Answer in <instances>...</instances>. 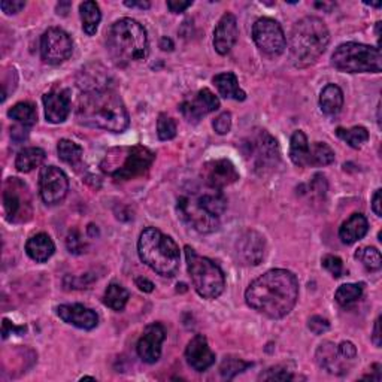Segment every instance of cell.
Segmentation results:
<instances>
[{"instance_id":"6da1fadb","label":"cell","mask_w":382,"mask_h":382,"mask_svg":"<svg viewBox=\"0 0 382 382\" xmlns=\"http://www.w3.org/2000/svg\"><path fill=\"white\" fill-rule=\"evenodd\" d=\"M299 281L296 275L285 269H272L249 284L245 291L248 307L266 316L283 318L296 307Z\"/></svg>"},{"instance_id":"7a4b0ae2","label":"cell","mask_w":382,"mask_h":382,"mask_svg":"<svg viewBox=\"0 0 382 382\" xmlns=\"http://www.w3.org/2000/svg\"><path fill=\"white\" fill-rule=\"evenodd\" d=\"M75 116L82 125L112 133H123L130 124L123 99L112 88L82 93Z\"/></svg>"},{"instance_id":"3957f363","label":"cell","mask_w":382,"mask_h":382,"mask_svg":"<svg viewBox=\"0 0 382 382\" xmlns=\"http://www.w3.org/2000/svg\"><path fill=\"white\" fill-rule=\"evenodd\" d=\"M330 42L326 23L318 17H304L290 33V58L296 68H308L323 56Z\"/></svg>"},{"instance_id":"277c9868","label":"cell","mask_w":382,"mask_h":382,"mask_svg":"<svg viewBox=\"0 0 382 382\" xmlns=\"http://www.w3.org/2000/svg\"><path fill=\"white\" fill-rule=\"evenodd\" d=\"M106 48L118 66L147 58L149 53L148 35L142 24L132 18L113 23L106 33Z\"/></svg>"},{"instance_id":"5b68a950","label":"cell","mask_w":382,"mask_h":382,"mask_svg":"<svg viewBox=\"0 0 382 382\" xmlns=\"http://www.w3.org/2000/svg\"><path fill=\"white\" fill-rule=\"evenodd\" d=\"M137 252L141 260L161 276H173L180 269L181 252L176 242L156 227H147L139 236Z\"/></svg>"},{"instance_id":"8992f818","label":"cell","mask_w":382,"mask_h":382,"mask_svg":"<svg viewBox=\"0 0 382 382\" xmlns=\"http://www.w3.org/2000/svg\"><path fill=\"white\" fill-rule=\"evenodd\" d=\"M187 271L197 295L203 299H216L223 295L226 288V276L218 264L202 257L191 248L185 247Z\"/></svg>"},{"instance_id":"52a82bcc","label":"cell","mask_w":382,"mask_h":382,"mask_svg":"<svg viewBox=\"0 0 382 382\" xmlns=\"http://www.w3.org/2000/svg\"><path fill=\"white\" fill-rule=\"evenodd\" d=\"M332 65L347 73H379L382 70L381 49L357 42L342 44L335 49Z\"/></svg>"},{"instance_id":"ba28073f","label":"cell","mask_w":382,"mask_h":382,"mask_svg":"<svg viewBox=\"0 0 382 382\" xmlns=\"http://www.w3.org/2000/svg\"><path fill=\"white\" fill-rule=\"evenodd\" d=\"M244 154L249 160L254 172L264 175L278 166L281 152L276 139L269 132L257 129L244 142Z\"/></svg>"},{"instance_id":"9c48e42d","label":"cell","mask_w":382,"mask_h":382,"mask_svg":"<svg viewBox=\"0 0 382 382\" xmlns=\"http://www.w3.org/2000/svg\"><path fill=\"white\" fill-rule=\"evenodd\" d=\"M315 362L323 371L332 375H347L357 362V348L352 342H323L315 351Z\"/></svg>"},{"instance_id":"30bf717a","label":"cell","mask_w":382,"mask_h":382,"mask_svg":"<svg viewBox=\"0 0 382 382\" xmlns=\"http://www.w3.org/2000/svg\"><path fill=\"white\" fill-rule=\"evenodd\" d=\"M4 209L11 223H27L33 215L30 191L18 178H9L4 188Z\"/></svg>"},{"instance_id":"8fae6325","label":"cell","mask_w":382,"mask_h":382,"mask_svg":"<svg viewBox=\"0 0 382 382\" xmlns=\"http://www.w3.org/2000/svg\"><path fill=\"white\" fill-rule=\"evenodd\" d=\"M176 214L183 223L195 228L199 233H214L220 227L218 216L203 209L193 193H191V196L183 195L181 197H178Z\"/></svg>"},{"instance_id":"7c38bea8","label":"cell","mask_w":382,"mask_h":382,"mask_svg":"<svg viewBox=\"0 0 382 382\" xmlns=\"http://www.w3.org/2000/svg\"><path fill=\"white\" fill-rule=\"evenodd\" d=\"M252 39L267 57L281 56L287 48L285 33L281 24L272 18H259L252 25Z\"/></svg>"},{"instance_id":"4fadbf2b","label":"cell","mask_w":382,"mask_h":382,"mask_svg":"<svg viewBox=\"0 0 382 382\" xmlns=\"http://www.w3.org/2000/svg\"><path fill=\"white\" fill-rule=\"evenodd\" d=\"M127 154L121 164L108 168L104 172L112 176L113 180L118 181H129L133 178H137L148 172L152 161L156 159V154L151 149L142 145H136L132 148H127Z\"/></svg>"},{"instance_id":"5bb4252c","label":"cell","mask_w":382,"mask_h":382,"mask_svg":"<svg viewBox=\"0 0 382 382\" xmlns=\"http://www.w3.org/2000/svg\"><path fill=\"white\" fill-rule=\"evenodd\" d=\"M73 42L69 33L58 27L48 29L41 37V56L48 65H61L70 58Z\"/></svg>"},{"instance_id":"9a60e30c","label":"cell","mask_w":382,"mask_h":382,"mask_svg":"<svg viewBox=\"0 0 382 382\" xmlns=\"http://www.w3.org/2000/svg\"><path fill=\"white\" fill-rule=\"evenodd\" d=\"M69 180L66 173L56 166H45L39 173V195L47 205H56L66 197Z\"/></svg>"},{"instance_id":"2e32d148","label":"cell","mask_w":382,"mask_h":382,"mask_svg":"<svg viewBox=\"0 0 382 382\" xmlns=\"http://www.w3.org/2000/svg\"><path fill=\"white\" fill-rule=\"evenodd\" d=\"M220 108V100L208 88L199 90L196 94H191L183 100L180 111L188 123H199L208 113Z\"/></svg>"},{"instance_id":"e0dca14e","label":"cell","mask_w":382,"mask_h":382,"mask_svg":"<svg viewBox=\"0 0 382 382\" xmlns=\"http://www.w3.org/2000/svg\"><path fill=\"white\" fill-rule=\"evenodd\" d=\"M202 180L207 187L223 190L227 185H232L239 180V172L235 164L227 159H218L207 161L202 166Z\"/></svg>"},{"instance_id":"ac0fdd59","label":"cell","mask_w":382,"mask_h":382,"mask_svg":"<svg viewBox=\"0 0 382 382\" xmlns=\"http://www.w3.org/2000/svg\"><path fill=\"white\" fill-rule=\"evenodd\" d=\"M164 339H166V332H164V327L160 323L147 326L136 347L139 359L148 364L157 363L160 360Z\"/></svg>"},{"instance_id":"d6986e66","label":"cell","mask_w":382,"mask_h":382,"mask_svg":"<svg viewBox=\"0 0 382 382\" xmlns=\"http://www.w3.org/2000/svg\"><path fill=\"white\" fill-rule=\"evenodd\" d=\"M236 252L242 264L259 266L266 254V240L259 232L248 230L236 242Z\"/></svg>"},{"instance_id":"ffe728a7","label":"cell","mask_w":382,"mask_h":382,"mask_svg":"<svg viewBox=\"0 0 382 382\" xmlns=\"http://www.w3.org/2000/svg\"><path fill=\"white\" fill-rule=\"evenodd\" d=\"M238 36L239 29L236 17L230 12H226L214 30V47L216 53L227 56L238 42Z\"/></svg>"},{"instance_id":"44dd1931","label":"cell","mask_w":382,"mask_h":382,"mask_svg":"<svg viewBox=\"0 0 382 382\" xmlns=\"http://www.w3.org/2000/svg\"><path fill=\"white\" fill-rule=\"evenodd\" d=\"M44 106H45V117L47 121L53 124H60L66 121L70 113V90L68 88H60V90H53L44 96Z\"/></svg>"},{"instance_id":"7402d4cb","label":"cell","mask_w":382,"mask_h":382,"mask_svg":"<svg viewBox=\"0 0 382 382\" xmlns=\"http://www.w3.org/2000/svg\"><path fill=\"white\" fill-rule=\"evenodd\" d=\"M185 359L195 371L205 372L215 363V354L208 345V339L203 335H196L185 348Z\"/></svg>"},{"instance_id":"603a6c76","label":"cell","mask_w":382,"mask_h":382,"mask_svg":"<svg viewBox=\"0 0 382 382\" xmlns=\"http://www.w3.org/2000/svg\"><path fill=\"white\" fill-rule=\"evenodd\" d=\"M57 315L69 326L82 330H93L99 324L97 314L84 304H61L57 308Z\"/></svg>"},{"instance_id":"cb8c5ba5","label":"cell","mask_w":382,"mask_h":382,"mask_svg":"<svg viewBox=\"0 0 382 382\" xmlns=\"http://www.w3.org/2000/svg\"><path fill=\"white\" fill-rule=\"evenodd\" d=\"M76 82L84 93L112 88L109 84L111 75L100 63H90V65L84 66L76 76Z\"/></svg>"},{"instance_id":"d4e9b609","label":"cell","mask_w":382,"mask_h":382,"mask_svg":"<svg viewBox=\"0 0 382 382\" xmlns=\"http://www.w3.org/2000/svg\"><path fill=\"white\" fill-rule=\"evenodd\" d=\"M369 230L367 218L363 214H352L339 228V238L347 245H352L366 236Z\"/></svg>"},{"instance_id":"484cf974","label":"cell","mask_w":382,"mask_h":382,"mask_svg":"<svg viewBox=\"0 0 382 382\" xmlns=\"http://www.w3.org/2000/svg\"><path fill=\"white\" fill-rule=\"evenodd\" d=\"M56 251L54 242L51 240V238L47 233H37L32 236L27 244H25V252L27 256L35 260L36 263H45L53 257V254Z\"/></svg>"},{"instance_id":"4316f807","label":"cell","mask_w":382,"mask_h":382,"mask_svg":"<svg viewBox=\"0 0 382 382\" xmlns=\"http://www.w3.org/2000/svg\"><path fill=\"white\" fill-rule=\"evenodd\" d=\"M212 82L215 84L220 96H223L224 99H233L238 101L247 99L245 92L240 90L238 76L233 72H223L215 75Z\"/></svg>"},{"instance_id":"83f0119b","label":"cell","mask_w":382,"mask_h":382,"mask_svg":"<svg viewBox=\"0 0 382 382\" xmlns=\"http://www.w3.org/2000/svg\"><path fill=\"white\" fill-rule=\"evenodd\" d=\"M199 202V205L207 209L209 214L218 216L226 211L227 208V199L221 193V190H215L208 187L205 191H199V193H193Z\"/></svg>"},{"instance_id":"f1b7e54d","label":"cell","mask_w":382,"mask_h":382,"mask_svg":"<svg viewBox=\"0 0 382 382\" xmlns=\"http://www.w3.org/2000/svg\"><path fill=\"white\" fill-rule=\"evenodd\" d=\"M309 141L302 130H296L290 141V159L299 168H308Z\"/></svg>"},{"instance_id":"f546056e","label":"cell","mask_w":382,"mask_h":382,"mask_svg":"<svg viewBox=\"0 0 382 382\" xmlns=\"http://www.w3.org/2000/svg\"><path fill=\"white\" fill-rule=\"evenodd\" d=\"M343 106V93L336 84H328L320 94V108L326 116H338Z\"/></svg>"},{"instance_id":"4dcf8cb0","label":"cell","mask_w":382,"mask_h":382,"mask_svg":"<svg viewBox=\"0 0 382 382\" xmlns=\"http://www.w3.org/2000/svg\"><path fill=\"white\" fill-rule=\"evenodd\" d=\"M45 160V151L42 148L29 147L18 152L16 159V168L21 173H29L33 169L39 168Z\"/></svg>"},{"instance_id":"1f68e13d","label":"cell","mask_w":382,"mask_h":382,"mask_svg":"<svg viewBox=\"0 0 382 382\" xmlns=\"http://www.w3.org/2000/svg\"><path fill=\"white\" fill-rule=\"evenodd\" d=\"M8 117L29 130L37 123V112L35 105L30 104V101H20V104L12 106L8 111Z\"/></svg>"},{"instance_id":"d6a6232c","label":"cell","mask_w":382,"mask_h":382,"mask_svg":"<svg viewBox=\"0 0 382 382\" xmlns=\"http://www.w3.org/2000/svg\"><path fill=\"white\" fill-rule=\"evenodd\" d=\"M80 16H81V21H82V30L88 36L96 35L100 20H101L99 5L96 2H92V0L82 2L80 5Z\"/></svg>"},{"instance_id":"836d02e7","label":"cell","mask_w":382,"mask_h":382,"mask_svg":"<svg viewBox=\"0 0 382 382\" xmlns=\"http://www.w3.org/2000/svg\"><path fill=\"white\" fill-rule=\"evenodd\" d=\"M335 161V151L326 142H314L309 145L308 168H321Z\"/></svg>"},{"instance_id":"e575fe53","label":"cell","mask_w":382,"mask_h":382,"mask_svg":"<svg viewBox=\"0 0 382 382\" xmlns=\"http://www.w3.org/2000/svg\"><path fill=\"white\" fill-rule=\"evenodd\" d=\"M129 297H130V292L127 291L123 285L112 283V284L108 285V288L105 291L104 303L106 304L108 308H111L112 311L120 312V311H123L125 308L127 302H129Z\"/></svg>"},{"instance_id":"d590c367","label":"cell","mask_w":382,"mask_h":382,"mask_svg":"<svg viewBox=\"0 0 382 382\" xmlns=\"http://www.w3.org/2000/svg\"><path fill=\"white\" fill-rule=\"evenodd\" d=\"M57 152L60 160L70 164V166H78L84 156V149L69 139H61L57 145Z\"/></svg>"},{"instance_id":"8d00e7d4","label":"cell","mask_w":382,"mask_h":382,"mask_svg":"<svg viewBox=\"0 0 382 382\" xmlns=\"http://www.w3.org/2000/svg\"><path fill=\"white\" fill-rule=\"evenodd\" d=\"M336 135L355 149L362 148L369 141V132L363 125H355L352 129H342V127H339V129H336Z\"/></svg>"},{"instance_id":"74e56055","label":"cell","mask_w":382,"mask_h":382,"mask_svg":"<svg viewBox=\"0 0 382 382\" xmlns=\"http://www.w3.org/2000/svg\"><path fill=\"white\" fill-rule=\"evenodd\" d=\"M362 296H363L362 284H343L335 292V299L340 307H348V304L357 302Z\"/></svg>"},{"instance_id":"f35d334b","label":"cell","mask_w":382,"mask_h":382,"mask_svg":"<svg viewBox=\"0 0 382 382\" xmlns=\"http://www.w3.org/2000/svg\"><path fill=\"white\" fill-rule=\"evenodd\" d=\"M251 366L252 363L249 362H245L239 357H233V355H228V357H226L220 366V374L224 379H233L236 375L247 371V369Z\"/></svg>"},{"instance_id":"ab89813d","label":"cell","mask_w":382,"mask_h":382,"mask_svg":"<svg viewBox=\"0 0 382 382\" xmlns=\"http://www.w3.org/2000/svg\"><path fill=\"white\" fill-rule=\"evenodd\" d=\"M355 259L360 260L366 269L371 271V272L379 271L381 266H382L381 252L374 247H363L360 249H357V252H355Z\"/></svg>"},{"instance_id":"60d3db41","label":"cell","mask_w":382,"mask_h":382,"mask_svg":"<svg viewBox=\"0 0 382 382\" xmlns=\"http://www.w3.org/2000/svg\"><path fill=\"white\" fill-rule=\"evenodd\" d=\"M157 136L160 141H171L176 136V123L166 113H160L157 120Z\"/></svg>"},{"instance_id":"b9f144b4","label":"cell","mask_w":382,"mask_h":382,"mask_svg":"<svg viewBox=\"0 0 382 382\" xmlns=\"http://www.w3.org/2000/svg\"><path fill=\"white\" fill-rule=\"evenodd\" d=\"M260 379L263 381H291L295 379V375L291 374V371L285 366H275V367H269L264 374L260 375Z\"/></svg>"},{"instance_id":"7bdbcfd3","label":"cell","mask_w":382,"mask_h":382,"mask_svg":"<svg viewBox=\"0 0 382 382\" xmlns=\"http://www.w3.org/2000/svg\"><path fill=\"white\" fill-rule=\"evenodd\" d=\"M66 245H68L69 252L75 254V256H80V254L85 252V248H87L85 242L81 238V233L76 230V228H73V230L69 232L68 239H66Z\"/></svg>"},{"instance_id":"ee69618b","label":"cell","mask_w":382,"mask_h":382,"mask_svg":"<svg viewBox=\"0 0 382 382\" xmlns=\"http://www.w3.org/2000/svg\"><path fill=\"white\" fill-rule=\"evenodd\" d=\"M321 264L324 269L332 273L335 278H340L343 275V263L338 256H330V254L324 256Z\"/></svg>"},{"instance_id":"f6af8a7d","label":"cell","mask_w":382,"mask_h":382,"mask_svg":"<svg viewBox=\"0 0 382 382\" xmlns=\"http://www.w3.org/2000/svg\"><path fill=\"white\" fill-rule=\"evenodd\" d=\"M214 130L218 135H227L232 129V113L230 112H223L221 116L216 117L212 123Z\"/></svg>"},{"instance_id":"bcb514c9","label":"cell","mask_w":382,"mask_h":382,"mask_svg":"<svg viewBox=\"0 0 382 382\" xmlns=\"http://www.w3.org/2000/svg\"><path fill=\"white\" fill-rule=\"evenodd\" d=\"M308 327L314 335H323L330 328V323H328V320H326V318H323L320 315H315L309 320Z\"/></svg>"},{"instance_id":"7dc6e473","label":"cell","mask_w":382,"mask_h":382,"mask_svg":"<svg viewBox=\"0 0 382 382\" xmlns=\"http://www.w3.org/2000/svg\"><path fill=\"white\" fill-rule=\"evenodd\" d=\"M24 6L25 2H21V0H4V2L0 4V8H2L6 16L17 14V12H20Z\"/></svg>"},{"instance_id":"c3c4849f","label":"cell","mask_w":382,"mask_h":382,"mask_svg":"<svg viewBox=\"0 0 382 382\" xmlns=\"http://www.w3.org/2000/svg\"><path fill=\"white\" fill-rule=\"evenodd\" d=\"M312 191L316 195H320V197L326 196L327 183H326V178L323 175H315L314 181H312Z\"/></svg>"},{"instance_id":"681fc988","label":"cell","mask_w":382,"mask_h":382,"mask_svg":"<svg viewBox=\"0 0 382 382\" xmlns=\"http://www.w3.org/2000/svg\"><path fill=\"white\" fill-rule=\"evenodd\" d=\"M191 5H193L191 0H187V2H183V0H169L168 2V8L173 14H181V12H184Z\"/></svg>"},{"instance_id":"f907efd6","label":"cell","mask_w":382,"mask_h":382,"mask_svg":"<svg viewBox=\"0 0 382 382\" xmlns=\"http://www.w3.org/2000/svg\"><path fill=\"white\" fill-rule=\"evenodd\" d=\"M135 284H136V287H137L139 290L144 291V292H151L152 290H154V284H152V283L149 281V279H147V278H144V276H137V278L135 279Z\"/></svg>"},{"instance_id":"816d5d0a","label":"cell","mask_w":382,"mask_h":382,"mask_svg":"<svg viewBox=\"0 0 382 382\" xmlns=\"http://www.w3.org/2000/svg\"><path fill=\"white\" fill-rule=\"evenodd\" d=\"M12 332L21 335V333L25 332V327H16L14 324H11L8 320H4V330H2L4 338L6 339L9 336V333H12Z\"/></svg>"},{"instance_id":"f5cc1de1","label":"cell","mask_w":382,"mask_h":382,"mask_svg":"<svg viewBox=\"0 0 382 382\" xmlns=\"http://www.w3.org/2000/svg\"><path fill=\"white\" fill-rule=\"evenodd\" d=\"M382 200H381V190H376L374 199H372V211L378 215L382 216Z\"/></svg>"},{"instance_id":"db71d44e","label":"cell","mask_w":382,"mask_h":382,"mask_svg":"<svg viewBox=\"0 0 382 382\" xmlns=\"http://www.w3.org/2000/svg\"><path fill=\"white\" fill-rule=\"evenodd\" d=\"M372 340L375 345L379 348L381 343H382V338H381V316L376 318L375 321V326H374V335H372Z\"/></svg>"},{"instance_id":"11a10c76","label":"cell","mask_w":382,"mask_h":382,"mask_svg":"<svg viewBox=\"0 0 382 382\" xmlns=\"http://www.w3.org/2000/svg\"><path fill=\"white\" fill-rule=\"evenodd\" d=\"M69 9H70V2H60L58 5H57V14L60 16H66L68 14V12H69Z\"/></svg>"},{"instance_id":"9f6ffc18","label":"cell","mask_w":382,"mask_h":382,"mask_svg":"<svg viewBox=\"0 0 382 382\" xmlns=\"http://www.w3.org/2000/svg\"><path fill=\"white\" fill-rule=\"evenodd\" d=\"M160 48H161L163 51H172V49H173V42H172V39H169V37H161Z\"/></svg>"},{"instance_id":"6f0895ef","label":"cell","mask_w":382,"mask_h":382,"mask_svg":"<svg viewBox=\"0 0 382 382\" xmlns=\"http://www.w3.org/2000/svg\"><path fill=\"white\" fill-rule=\"evenodd\" d=\"M124 5L129 6V8H141V9H148L151 6L149 2H129V0L124 2Z\"/></svg>"}]
</instances>
